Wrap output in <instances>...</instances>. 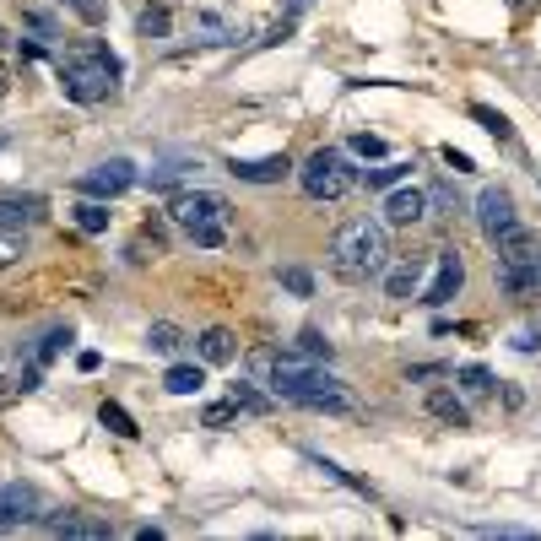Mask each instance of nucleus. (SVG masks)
Returning <instances> with one entry per match:
<instances>
[{
  "instance_id": "nucleus-37",
  "label": "nucleus",
  "mask_w": 541,
  "mask_h": 541,
  "mask_svg": "<svg viewBox=\"0 0 541 541\" xmlns=\"http://www.w3.org/2000/svg\"><path fill=\"white\" fill-rule=\"evenodd\" d=\"M309 6H314V0H287V17H303Z\"/></svg>"
},
{
  "instance_id": "nucleus-1",
  "label": "nucleus",
  "mask_w": 541,
  "mask_h": 541,
  "mask_svg": "<svg viewBox=\"0 0 541 541\" xmlns=\"http://www.w3.org/2000/svg\"><path fill=\"white\" fill-rule=\"evenodd\" d=\"M390 266V239L379 222H341L336 239H331V271L341 276V282H368V276H385Z\"/></svg>"
},
{
  "instance_id": "nucleus-21",
  "label": "nucleus",
  "mask_w": 541,
  "mask_h": 541,
  "mask_svg": "<svg viewBox=\"0 0 541 541\" xmlns=\"http://www.w3.org/2000/svg\"><path fill=\"white\" fill-rule=\"evenodd\" d=\"M201 385H206V368L201 363H174L163 374V390H174V395H195Z\"/></svg>"
},
{
  "instance_id": "nucleus-29",
  "label": "nucleus",
  "mask_w": 541,
  "mask_h": 541,
  "mask_svg": "<svg viewBox=\"0 0 541 541\" xmlns=\"http://www.w3.org/2000/svg\"><path fill=\"white\" fill-rule=\"evenodd\" d=\"M163 33H168V11L147 6V11H141V38H163Z\"/></svg>"
},
{
  "instance_id": "nucleus-40",
  "label": "nucleus",
  "mask_w": 541,
  "mask_h": 541,
  "mask_svg": "<svg viewBox=\"0 0 541 541\" xmlns=\"http://www.w3.org/2000/svg\"><path fill=\"white\" fill-rule=\"evenodd\" d=\"M60 6H71V0H60Z\"/></svg>"
},
{
  "instance_id": "nucleus-25",
  "label": "nucleus",
  "mask_w": 541,
  "mask_h": 541,
  "mask_svg": "<svg viewBox=\"0 0 541 541\" xmlns=\"http://www.w3.org/2000/svg\"><path fill=\"white\" fill-rule=\"evenodd\" d=\"M71 217H76V228H82V233H109V206H98V201H82Z\"/></svg>"
},
{
  "instance_id": "nucleus-15",
  "label": "nucleus",
  "mask_w": 541,
  "mask_h": 541,
  "mask_svg": "<svg viewBox=\"0 0 541 541\" xmlns=\"http://www.w3.org/2000/svg\"><path fill=\"white\" fill-rule=\"evenodd\" d=\"M385 293L390 298H422V260H401V266H385Z\"/></svg>"
},
{
  "instance_id": "nucleus-26",
  "label": "nucleus",
  "mask_w": 541,
  "mask_h": 541,
  "mask_svg": "<svg viewBox=\"0 0 541 541\" xmlns=\"http://www.w3.org/2000/svg\"><path fill=\"white\" fill-rule=\"evenodd\" d=\"M471 120H482V130H487L493 141H509V136H514V130H509V120H504L498 109H487V103H471Z\"/></svg>"
},
{
  "instance_id": "nucleus-4",
  "label": "nucleus",
  "mask_w": 541,
  "mask_h": 541,
  "mask_svg": "<svg viewBox=\"0 0 541 541\" xmlns=\"http://www.w3.org/2000/svg\"><path fill=\"white\" fill-rule=\"evenodd\" d=\"M358 179L363 174L347 163V152H336V147H320L309 163L298 168V184H303V195H309V201H341V195H347Z\"/></svg>"
},
{
  "instance_id": "nucleus-6",
  "label": "nucleus",
  "mask_w": 541,
  "mask_h": 541,
  "mask_svg": "<svg viewBox=\"0 0 541 541\" xmlns=\"http://www.w3.org/2000/svg\"><path fill=\"white\" fill-rule=\"evenodd\" d=\"M44 493L38 487H28V482H6L0 487V520H6V531L11 525H33V520H44Z\"/></svg>"
},
{
  "instance_id": "nucleus-9",
  "label": "nucleus",
  "mask_w": 541,
  "mask_h": 541,
  "mask_svg": "<svg viewBox=\"0 0 541 541\" xmlns=\"http://www.w3.org/2000/svg\"><path fill=\"white\" fill-rule=\"evenodd\" d=\"M477 222H482L487 239L509 233L514 222H520V217H514V195H509V190H498V184H493V190H482V195H477Z\"/></svg>"
},
{
  "instance_id": "nucleus-28",
  "label": "nucleus",
  "mask_w": 541,
  "mask_h": 541,
  "mask_svg": "<svg viewBox=\"0 0 541 541\" xmlns=\"http://www.w3.org/2000/svg\"><path fill=\"white\" fill-rule=\"evenodd\" d=\"M282 287H287L293 298H309V293H314V276L303 271V266H287V271H282Z\"/></svg>"
},
{
  "instance_id": "nucleus-2",
  "label": "nucleus",
  "mask_w": 541,
  "mask_h": 541,
  "mask_svg": "<svg viewBox=\"0 0 541 541\" xmlns=\"http://www.w3.org/2000/svg\"><path fill=\"white\" fill-rule=\"evenodd\" d=\"M168 217H174V228L195 249H222L228 244L233 206H228V195H217V190H184V195L168 201Z\"/></svg>"
},
{
  "instance_id": "nucleus-23",
  "label": "nucleus",
  "mask_w": 541,
  "mask_h": 541,
  "mask_svg": "<svg viewBox=\"0 0 541 541\" xmlns=\"http://www.w3.org/2000/svg\"><path fill=\"white\" fill-rule=\"evenodd\" d=\"M98 422H103L109 433H120V439H136V433H141V428H136V417H130L120 401H103V406H98Z\"/></svg>"
},
{
  "instance_id": "nucleus-17",
  "label": "nucleus",
  "mask_w": 541,
  "mask_h": 541,
  "mask_svg": "<svg viewBox=\"0 0 541 541\" xmlns=\"http://www.w3.org/2000/svg\"><path fill=\"white\" fill-rule=\"evenodd\" d=\"M455 385L466 401H493V390H498V379L487 374L482 363H466V368H455Z\"/></svg>"
},
{
  "instance_id": "nucleus-5",
  "label": "nucleus",
  "mask_w": 541,
  "mask_h": 541,
  "mask_svg": "<svg viewBox=\"0 0 541 541\" xmlns=\"http://www.w3.org/2000/svg\"><path fill=\"white\" fill-rule=\"evenodd\" d=\"M136 179L141 174H136V163H130V157H109V163H98L92 174L76 179V190L92 195V201H114V195H125Z\"/></svg>"
},
{
  "instance_id": "nucleus-8",
  "label": "nucleus",
  "mask_w": 541,
  "mask_h": 541,
  "mask_svg": "<svg viewBox=\"0 0 541 541\" xmlns=\"http://www.w3.org/2000/svg\"><path fill=\"white\" fill-rule=\"evenodd\" d=\"M38 525H44L49 536H71V541H109L114 536V525L87 520V514H76V509H49Z\"/></svg>"
},
{
  "instance_id": "nucleus-16",
  "label": "nucleus",
  "mask_w": 541,
  "mask_h": 541,
  "mask_svg": "<svg viewBox=\"0 0 541 541\" xmlns=\"http://www.w3.org/2000/svg\"><path fill=\"white\" fill-rule=\"evenodd\" d=\"M44 222V201H0V233H28Z\"/></svg>"
},
{
  "instance_id": "nucleus-27",
  "label": "nucleus",
  "mask_w": 541,
  "mask_h": 541,
  "mask_svg": "<svg viewBox=\"0 0 541 541\" xmlns=\"http://www.w3.org/2000/svg\"><path fill=\"white\" fill-rule=\"evenodd\" d=\"M233 422H239V406L233 401H211L201 412V428H233Z\"/></svg>"
},
{
  "instance_id": "nucleus-38",
  "label": "nucleus",
  "mask_w": 541,
  "mask_h": 541,
  "mask_svg": "<svg viewBox=\"0 0 541 541\" xmlns=\"http://www.w3.org/2000/svg\"><path fill=\"white\" fill-rule=\"evenodd\" d=\"M6 92H11V71L0 65V98H6Z\"/></svg>"
},
{
  "instance_id": "nucleus-32",
  "label": "nucleus",
  "mask_w": 541,
  "mask_h": 541,
  "mask_svg": "<svg viewBox=\"0 0 541 541\" xmlns=\"http://www.w3.org/2000/svg\"><path fill=\"white\" fill-rule=\"evenodd\" d=\"M22 260V233H0V271Z\"/></svg>"
},
{
  "instance_id": "nucleus-18",
  "label": "nucleus",
  "mask_w": 541,
  "mask_h": 541,
  "mask_svg": "<svg viewBox=\"0 0 541 541\" xmlns=\"http://www.w3.org/2000/svg\"><path fill=\"white\" fill-rule=\"evenodd\" d=\"M195 44H239V28L228 17H211V11H195Z\"/></svg>"
},
{
  "instance_id": "nucleus-35",
  "label": "nucleus",
  "mask_w": 541,
  "mask_h": 541,
  "mask_svg": "<svg viewBox=\"0 0 541 541\" xmlns=\"http://www.w3.org/2000/svg\"><path fill=\"white\" fill-rule=\"evenodd\" d=\"M428 201H433V206H444V211H460V201H455L450 190H444V184H433V190H428Z\"/></svg>"
},
{
  "instance_id": "nucleus-7",
  "label": "nucleus",
  "mask_w": 541,
  "mask_h": 541,
  "mask_svg": "<svg viewBox=\"0 0 541 541\" xmlns=\"http://www.w3.org/2000/svg\"><path fill=\"white\" fill-rule=\"evenodd\" d=\"M460 287H466V266H460V255H455V249H439V260H433V282L422 287V303H428V309H444Z\"/></svg>"
},
{
  "instance_id": "nucleus-22",
  "label": "nucleus",
  "mask_w": 541,
  "mask_h": 541,
  "mask_svg": "<svg viewBox=\"0 0 541 541\" xmlns=\"http://www.w3.org/2000/svg\"><path fill=\"white\" fill-rule=\"evenodd\" d=\"M147 347L163 352V358H179V352H184V331H179V325H168V320H157L152 331H147Z\"/></svg>"
},
{
  "instance_id": "nucleus-33",
  "label": "nucleus",
  "mask_w": 541,
  "mask_h": 541,
  "mask_svg": "<svg viewBox=\"0 0 541 541\" xmlns=\"http://www.w3.org/2000/svg\"><path fill=\"white\" fill-rule=\"evenodd\" d=\"M71 11H76L82 22H92V28L103 22V0H71Z\"/></svg>"
},
{
  "instance_id": "nucleus-31",
  "label": "nucleus",
  "mask_w": 541,
  "mask_h": 541,
  "mask_svg": "<svg viewBox=\"0 0 541 541\" xmlns=\"http://www.w3.org/2000/svg\"><path fill=\"white\" fill-rule=\"evenodd\" d=\"M65 347H71V331H49V336H44V347H38V363H55Z\"/></svg>"
},
{
  "instance_id": "nucleus-36",
  "label": "nucleus",
  "mask_w": 541,
  "mask_h": 541,
  "mask_svg": "<svg viewBox=\"0 0 541 541\" xmlns=\"http://www.w3.org/2000/svg\"><path fill=\"white\" fill-rule=\"evenodd\" d=\"M444 163H450L455 174H471V157H466V152H455V147H444Z\"/></svg>"
},
{
  "instance_id": "nucleus-13",
  "label": "nucleus",
  "mask_w": 541,
  "mask_h": 541,
  "mask_svg": "<svg viewBox=\"0 0 541 541\" xmlns=\"http://www.w3.org/2000/svg\"><path fill=\"white\" fill-rule=\"evenodd\" d=\"M428 417L450 422V428H471V406H466V395L450 390V385H433V390H428Z\"/></svg>"
},
{
  "instance_id": "nucleus-24",
  "label": "nucleus",
  "mask_w": 541,
  "mask_h": 541,
  "mask_svg": "<svg viewBox=\"0 0 541 541\" xmlns=\"http://www.w3.org/2000/svg\"><path fill=\"white\" fill-rule=\"evenodd\" d=\"M406 174H412V163H395V157H390V163L368 168V174H363V184H368V190H390V184H401Z\"/></svg>"
},
{
  "instance_id": "nucleus-10",
  "label": "nucleus",
  "mask_w": 541,
  "mask_h": 541,
  "mask_svg": "<svg viewBox=\"0 0 541 541\" xmlns=\"http://www.w3.org/2000/svg\"><path fill=\"white\" fill-rule=\"evenodd\" d=\"M493 249H498V266H541V239L531 228H520V222L509 233H498Z\"/></svg>"
},
{
  "instance_id": "nucleus-41",
  "label": "nucleus",
  "mask_w": 541,
  "mask_h": 541,
  "mask_svg": "<svg viewBox=\"0 0 541 541\" xmlns=\"http://www.w3.org/2000/svg\"><path fill=\"white\" fill-rule=\"evenodd\" d=\"M0 531H6V520H0Z\"/></svg>"
},
{
  "instance_id": "nucleus-30",
  "label": "nucleus",
  "mask_w": 541,
  "mask_h": 541,
  "mask_svg": "<svg viewBox=\"0 0 541 541\" xmlns=\"http://www.w3.org/2000/svg\"><path fill=\"white\" fill-rule=\"evenodd\" d=\"M298 352H303V358H314V363H320V358H331V341H325L320 331H303V336H298Z\"/></svg>"
},
{
  "instance_id": "nucleus-14",
  "label": "nucleus",
  "mask_w": 541,
  "mask_h": 541,
  "mask_svg": "<svg viewBox=\"0 0 541 541\" xmlns=\"http://www.w3.org/2000/svg\"><path fill=\"white\" fill-rule=\"evenodd\" d=\"M195 352H201V363L222 368V363H233V358H239V336H233L228 325H211V331L195 336Z\"/></svg>"
},
{
  "instance_id": "nucleus-34",
  "label": "nucleus",
  "mask_w": 541,
  "mask_h": 541,
  "mask_svg": "<svg viewBox=\"0 0 541 541\" xmlns=\"http://www.w3.org/2000/svg\"><path fill=\"white\" fill-rule=\"evenodd\" d=\"M352 152L358 157H385V141L379 136H352Z\"/></svg>"
},
{
  "instance_id": "nucleus-3",
  "label": "nucleus",
  "mask_w": 541,
  "mask_h": 541,
  "mask_svg": "<svg viewBox=\"0 0 541 541\" xmlns=\"http://www.w3.org/2000/svg\"><path fill=\"white\" fill-rule=\"evenodd\" d=\"M114 87H120V60L103 44L76 49V55L60 65V92L71 103H103V98H114Z\"/></svg>"
},
{
  "instance_id": "nucleus-20",
  "label": "nucleus",
  "mask_w": 541,
  "mask_h": 541,
  "mask_svg": "<svg viewBox=\"0 0 541 541\" xmlns=\"http://www.w3.org/2000/svg\"><path fill=\"white\" fill-rule=\"evenodd\" d=\"M498 287H504L509 298H525L541 287V266H498Z\"/></svg>"
},
{
  "instance_id": "nucleus-12",
  "label": "nucleus",
  "mask_w": 541,
  "mask_h": 541,
  "mask_svg": "<svg viewBox=\"0 0 541 541\" xmlns=\"http://www.w3.org/2000/svg\"><path fill=\"white\" fill-rule=\"evenodd\" d=\"M428 217V190H390L385 195V222L390 228H412Z\"/></svg>"
},
{
  "instance_id": "nucleus-19",
  "label": "nucleus",
  "mask_w": 541,
  "mask_h": 541,
  "mask_svg": "<svg viewBox=\"0 0 541 541\" xmlns=\"http://www.w3.org/2000/svg\"><path fill=\"white\" fill-rule=\"evenodd\" d=\"M228 401L239 406V412H249V417H271V395L260 390V385H249V379H239V385H228Z\"/></svg>"
},
{
  "instance_id": "nucleus-11",
  "label": "nucleus",
  "mask_w": 541,
  "mask_h": 541,
  "mask_svg": "<svg viewBox=\"0 0 541 541\" xmlns=\"http://www.w3.org/2000/svg\"><path fill=\"white\" fill-rule=\"evenodd\" d=\"M228 174L244 179V184H282L293 174V163H287V157H233Z\"/></svg>"
},
{
  "instance_id": "nucleus-39",
  "label": "nucleus",
  "mask_w": 541,
  "mask_h": 541,
  "mask_svg": "<svg viewBox=\"0 0 541 541\" xmlns=\"http://www.w3.org/2000/svg\"><path fill=\"white\" fill-rule=\"evenodd\" d=\"M6 44H11V33H6V28H0V49H6Z\"/></svg>"
}]
</instances>
